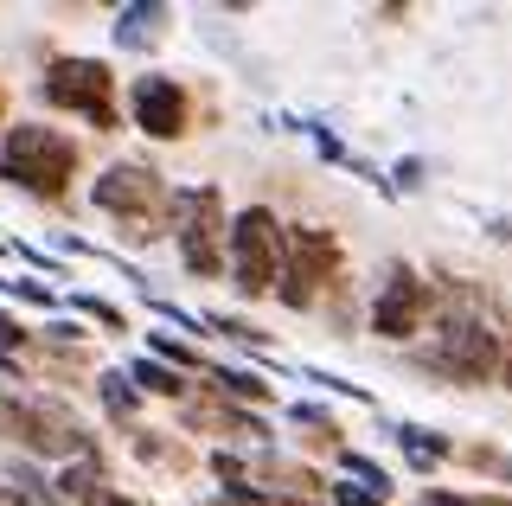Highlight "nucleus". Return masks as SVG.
Instances as JSON below:
<instances>
[{
	"label": "nucleus",
	"instance_id": "1",
	"mask_svg": "<svg viewBox=\"0 0 512 506\" xmlns=\"http://www.w3.org/2000/svg\"><path fill=\"white\" fill-rule=\"evenodd\" d=\"M71 167H77V148L58 129H45V122H20L0 141V180L26 186L39 199H58L71 186Z\"/></svg>",
	"mask_w": 512,
	"mask_h": 506
},
{
	"label": "nucleus",
	"instance_id": "2",
	"mask_svg": "<svg viewBox=\"0 0 512 506\" xmlns=\"http://www.w3.org/2000/svg\"><path fill=\"white\" fill-rule=\"evenodd\" d=\"M282 250H288V231L263 212V205H250V212L231 225V276H237V289L263 295L269 282L282 276Z\"/></svg>",
	"mask_w": 512,
	"mask_h": 506
},
{
	"label": "nucleus",
	"instance_id": "3",
	"mask_svg": "<svg viewBox=\"0 0 512 506\" xmlns=\"http://www.w3.org/2000/svg\"><path fill=\"white\" fill-rule=\"evenodd\" d=\"M436 366L455 372V378H493L506 372V353H500V334L474 314H448L442 334H436Z\"/></svg>",
	"mask_w": 512,
	"mask_h": 506
},
{
	"label": "nucleus",
	"instance_id": "4",
	"mask_svg": "<svg viewBox=\"0 0 512 506\" xmlns=\"http://www.w3.org/2000/svg\"><path fill=\"white\" fill-rule=\"evenodd\" d=\"M109 77L96 58H58L52 77H45V97H52L58 109H77L84 122H96V129H116V103H109Z\"/></svg>",
	"mask_w": 512,
	"mask_h": 506
},
{
	"label": "nucleus",
	"instance_id": "5",
	"mask_svg": "<svg viewBox=\"0 0 512 506\" xmlns=\"http://www.w3.org/2000/svg\"><path fill=\"white\" fill-rule=\"evenodd\" d=\"M173 237H180V257L192 276H212L218 270V193L212 186H186V193H173Z\"/></svg>",
	"mask_w": 512,
	"mask_h": 506
},
{
	"label": "nucleus",
	"instance_id": "6",
	"mask_svg": "<svg viewBox=\"0 0 512 506\" xmlns=\"http://www.w3.org/2000/svg\"><path fill=\"white\" fill-rule=\"evenodd\" d=\"M333 237L327 231H308V225H295L288 231V263H282V302L288 308H308L314 302V289L333 276Z\"/></svg>",
	"mask_w": 512,
	"mask_h": 506
},
{
	"label": "nucleus",
	"instance_id": "7",
	"mask_svg": "<svg viewBox=\"0 0 512 506\" xmlns=\"http://www.w3.org/2000/svg\"><path fill=\"white\" fill-rule=\"evenodd\" d=\"M416 321H423V282H416L404 263H397V270L384 276V289H378L372 327H378L384 340H404V334H416Z\"/></svg>",
	"mask_w": 512,
	"mask_h": 506
},
{
	"label": "nucleus",
	"instance_id": "8",
	"mask_svg": "<svg viewBox=\"0 0 512 506\" xmlns=\"http://www.w3.org/2000/svg\"><path fill=\"white\" fill-rule=\"evenodd\" d=\"M135 122L148 135H180L186 129V97H180V84H173V77H141L135 84Z\"/></svg>",
	"mask_w": 512,
	"mask_h": 506
},
{
	"label": "nucleus",
	"instance_id": "9",
	"mask_svg": "<svg viewBox=\"0 0 512 506\" xmlns=\"http://www.w3.org/2000/svg\"><path fill=\"white\" fill-rule=\"evenodd\" d=\"M148 199H160L148 167H109L103 180H96V205H109V212H141Z\"/></svg>",
	"mask_w": 512,
	"mask_h": 506
},
{
	"label": "nucleus",
	"instance_id": "10",
	"mask_svg": "<svg viewBox=\"0 0 512 506\" xmlns=\"http://www.w3.org/2000/svg\"><path fill=\"white\" fill-rule=\"evenodd\" d=\"M160 20H167V7H122V20H116V45H128V52H135V45H148Z\"/></svg>",
	"mask_w": 512,
	"mask_h": 506
},
{
	"label": "nucleus",
	"instance_id": "11",
	"mask_svg": "<svg viewBox=\"0 0 512 506\" xmlns=\"http://www.w3.org/2000/svg\"><path fill=\"white\" fill-rule=\"evenodd\" d=\"M135 378H141L148 391H160V398H173V391H180V378H173L167 366H160V359H141V366H135Z\"/></svg>",
	"mask_w": 512,
	"mask_h": 506
},
{
	"label": "nucleus",
	"instance_id": "12",
	"mask_svg": "<svg viewBox=\"0 0 512 506\" xmlns=\"http://www.w3.org/2000/svg\"><path fill=\"white\" fill-rule=\"evenodd\" d=\"M404 442H410L416 468H429V462H442V455H448V442H442V436H416V430H404Z\"/></svg>",
	"mask_w": 512,
	"mask_h": 506
},
{
	"label": "nucleus",
	"instance_id": "13",
	"mask_svg": "<svg viewBox=\"0 0 512 506\" xmlns=\"http://www.w3.org/2000/svg\"><path fill=\"white\" fill-rule=\"evenodd\" d=\"M103 404L116 410V417H128V410H135V391L122 385V372H116V378H103Z\"/></svg>",
	"mask_w": 512,
	"mask_h": 506
},
{
	"label": "nucleus",
	"instance_id": "14",
	"mask_svg": "<svg viewBox=\"0 0 512 506\" xmlns=\"http://www.w3.org/2000/svg\"><path fill=\"white\" fill-rule=\"evenodd\" d=\"M333 494H340L346 506H384V487H359V481H340Z\"/></svg>",
	"mask_w": 512,
	"mask_h": 506
},
{
	"label": "nucleus",
	"instance_id": "15",
	"mask_svg": "<svg viewBox=\"0 0 512 506\" xmlns=\"http://www.w3.org/2000/svg\"><path fill=\"white\" fill-rule=\"evenodd\" d=\"M218 378V391H237V398H263V385H256L250 372H212Z\"/></svg>",
	"mask_w": 512,
	"mask_h": 506
},
{
	"label": "nucleus",
	"instance_id": "16",
	"mask_svg": "<svg viewBox=\"0 0 512 506\" xmlns=\"http://www.w3.org/2000/svg\"><path fill=\"white\" fill-rule=\"evenodd\" d=\"M71 308H84V314H96V321H109V327H122V314L116 308H109V302H96V295H77V302Z\"/></svg>",
	"mask_w": 512,
	"mask_h": 506
},
{
	"label": "nucleus",
	"instance_id": "17",
	"mask_svg": "<svg viewBox=\"0 0 512 506\" xmlns=\"http://www.w3.org/2000/svg\"><path fill=\"white\" fill-rule=\"evenodd\" d=\"M0 346H20V327H13L7 314H0Z\"/></svg>",
	"mask_w": 512,
	"mask_h": 506
}]
</instances>
